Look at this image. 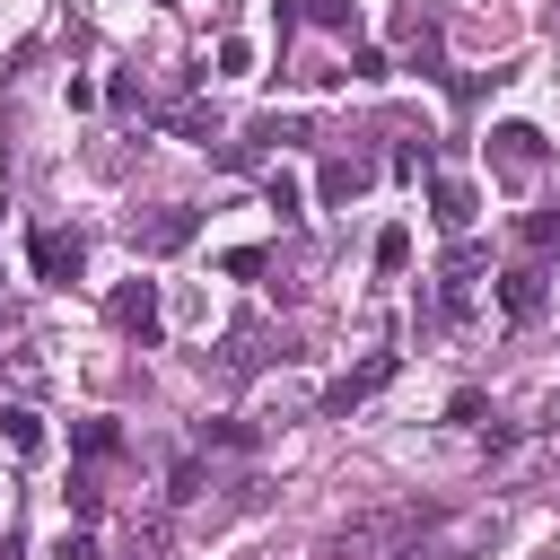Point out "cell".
Returning a JSON list of instances; mask_svg holds the SVG:
<instances>
[{
  "label": "cell",
  "instance_id": "obj_9",
  "mask_svg": "<svg viewBox=\"0 0 560 560\" xmlns=\"http://www.w3.org/2000/svg\"><path fill=\"white\" fill-rule=\"evenodd\" d=\"M262 359H271V350H262V332H254V324H236V332L219 341V368H228V376H254Z\"/></svg>",
  "mask_w": 560,
  "mask_h": 560
},
{
  "label": "cell",
  "instance_id": "obj_14",
  "mask_svg": "<svg viewBox=\"0 0 560 560\" xmlns=\"http://www.w3.org/2000/svg\"><path fill=\"white\" fill-rule=\"evenodd\" d=\"M298 201H306V192H298V175H271V210H280V219H298Z\"/></svg>",
  "mask_w": 560,
  "mask_h": 560
},
{
  "label": "cell",
  "instance_id": "obj_2",
  "mask_svg": "<svg viewBox=\"0 0 560 560\" xmlns=\"http://www.w3.org/2000/svg\"><path fill=\"white\" fill-rule=\"evenodd\" d=\"M105 315H114V332H122V341H140V350H149V341L166 332V306H158V280H122Z\"/></svg>",
  "mask_w": 560,
  "mask_h": 560
},
{
  "label": "cell",
  "instance_id": "obj_10",
  "mask_svg": "<svg viewBox=\"0 0 560 560\" xmlns=\"http://www.w3.org/2000/svg\"><path fill=\"white\" fill-rule=\"evenodd\" d=\"M368 175H376L368 158H332V166H324V201H350V192H368Z\"/></svg>",
  "mask_w": 560,
  "mask_h": 560
},
{
  "label": "cell",
  "instance_id": "obj_7",
  "mask_svg": "<svg viewBox=\"0 0 560 560\" xmlns=\"http://www.w3.org/2000/svg\"><path fill=\"white\" fill-rule=\"evenodd\" d=\"M0 455H18V464L44 455V420H35L26 402H0Z\"/></svg>",
  "mask_w": 560,
  "mask_h": 560
},
{
  "label": "cell",
  "instance_id": "obj_11",
  "mask_svg": "<svg viewBox=\"0 0 560 560\" xmlns=\"http://www.w3.org/2000/svg\"><path fill=\"white\" fill-rule=\"evenodd\" d=\"M70 446H79V455H114V446H122V429H114V420H79V429H70Z\"/></svg>",
  "mask_w": 560,
  "mask_h": 560
},
{
  "label": "cell",
  "instance_id": "obj_1",
  "mask_svg": "<svg viewBox=\"0 0 560 560\" xmlns=\"http://www.w3.org/2000/svg\"><path fill=\"white\" fill-rule=\"evenodd\" d=\"M490 175L525 192V184L542 175V131H534V122H499V131H490Z\"/></svg>",
  "mask_w": 560,
  "mask_h": 560
},
{
  "label": "cell",
  "instance_id": "obj_8",
  "mask_svg": "<svg viewBox=\"0 0 560 560\" xmlns=\"http://www.w3.org/2000/svg\"><path fill=\"white\" fill-rule=\"evenodd\" d=\"M429 210H438V228H472V184L438 175V184H429Z\"/></svg>",
  "mask_w": 560,
  "mask_h": 560
},
{
  "label": "cell",
  "instance_id": "obj_3",
  "mask_svg": "<svg viewBox=\"0 0 560 560\" xmlns=\"http://www.w3.org/2000/svg\"><path fill=\"white\" fill-rule=\"evenodd\" d=\"M394 368H402L394 350H368V359H359L350 376H332V385H324V411H332V420H341V411H359V402H368V394H376V385H385Z\"/></svg>",
  "mask_w": 560,
  "mask_h": 560
},
{
  "label": "cell",
  "instance_id": "obj_5",
  "mask_svg": "<svg viewBox=\"0 0 560 560\" xmlns=\"http://www.w3.org/2000/svg\"><path fill=\"white\" fill-rule=\"evenodd\" d=\"M499 315H508V324L542 315V262H508V271H499Z\"/></svg>",
  "mask_w": 560,
  "mask_h": 560
},
{
  "label": "cell",
  "instance_id": "obj_15",
  "mask_svg": "<svg viewBox=\"0 0 560 560\" xmlns=\"http://www.w3.org/2000/svg\"><path fill=\"white\" fill-rule=\"evenodd\" d=\"M525 245H560V210H534L525 219Z\"/></svg>",
  "mask_w": 560,
  "mask_h": 560
},
{
  "label": "cell",
  "instance_id": "obj_17",
  "mask_svg": "<svg viewBox=\"0 0 560 560\" xmlns=\"http://www.w3.org/2000/svg\"><path fill=\"white\" fill-rule=\"evenodd\" d=\"M0 210H9V184H0Z\"/></svg>",
  "mask_w": 560,
  "mask_h": 560
},
{
  "label": "cell",
  "instance_id": "obj_13",
  "mask_svg": "<svg viewBox=\"0 0 560 560\" xmlns=\"http://www.w3.org/2000/svg\"><path fill=\"white\" fill-rule=\"evenodd\" d=\"M402 262H411V228H385L376 236V271H402Z\"/></svg>",
  "mask_w": 560,
  "mask_h": 560
},
{
  "label": "cell",
  "instance_id": "obj_12",
  "mask_svg": "<svg viewBox=\"0 0 560 560\" xmlns=\"http://www.w3.org/2000/svg\"><path fill=\"white\" fill-rule=\"evenodd\" d=\"M306 18L332 26V35H359V9H350V0H306Z\"/></svg>",
  "mask_w": 560,
  "mask_h": 560
},
{
  "label": "cell",
  "instance_id": "obj_4",
  "mask_svg": "<svg viewBox=\"0 0 560 560\" xmlns=\"http://www.w3.org/2000/svg\"><path fill=\"white\" fill-rule=\"evenodd\" d=\"M192 228H201V210L175 201V210H158V219H131V245H140V254H184Z\"/></svg>",
  "mask_w": 560,
  "mask_h": 560
},
{
  "label": "cell",
  "instance_id": "obj_16",
  "mask_svg": "<svg viewBox=\"0 0 560 560\" xmlns=\"http://www.w3.org/2000/svg\"><path fill=\"white\" fill-rule=\"evenodd\" d=\"M52 560H96V542H88V534H61V542H52Z\"/></svg>",
  "mask_w": 560,
  "mask_h": 560
},
{
  "label": "cell",
  "instance_id": "obj_6",
  "mask_svg": "<svg viewBox=\"0 0 560 560\" xmlns=\"http://www.w3.org/2000/svg\"><path fill=\"white\" fill-rule=\"evenodd\" d=\"M79 262H88V245H79L70 228H44V236H35V271H44V280H79Z\"/></svg>",
  "mask_w": 560,
  "mask_h": 560
},
{
  "label": "cell",
  "instance_id": "obj_18",
  "mask_svg": "<svg viewBox=\"0 0 560 560\" xmlns=\"http://www.w3.org/2000/svg\"><path fill=\"white\" fill-rule=\"evenodd\" d=\"M551 26H560V9H551Z\"/></svg>",
  "mask_w": 560,
  "mask_h": 560
}]
</instances>
